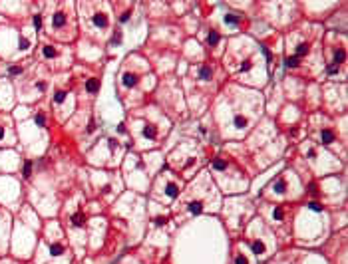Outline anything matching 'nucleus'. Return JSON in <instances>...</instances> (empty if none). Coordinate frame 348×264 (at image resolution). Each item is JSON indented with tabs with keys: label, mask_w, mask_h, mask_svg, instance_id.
<instances>
[{
	"label": "nucleus",
	"mask_w": 348,
	"mask_h": 264,
	"mask_svg": "<svg viewBox=\"0 0 348 264\" xmlns=\"http://www.w3.org/2000/svg\"><path fill=\"white\" fill-rule=\"evenodd\" d=\"M52 26H54V30H58V32H66V28L72 30V26H70V16L66 14V10H58L56 14L52 16Z\"/></svg>",
	"instance_id": "1"
},
{
	"label": "nucleus",
	"mask_w": 348,
	"mask_h": 264,
	"mask_svg": "<svg viewBox=\"0 0 348 264\" xmlns=\"http://www.w3.org/2000/svg\"><path fill=\"white\" fill-rule=\"evenodd\" d=\"M92 22H94V26L98 28V30H104V28H108L110 20H108L106 12H94V14H92Z\"/></svg>",
	"instance_id": "2"
},
{
	"label": "nucleus",
	"mask_w": 348,
	"mask_h": 264,
	"mask_svg": "<svg viewBox=\"0 0 348 264\" xmlns=\"http://www.w3.org/2000/svg\"><path fill=\"white\" fill-rule=\"evenodd\" d=\"M251 248H253V252H255V254H259V256H263V254L267 252L265 244H263L261 240H253V242H251Z\"/></svg>",
	"instance_id": "3"
},
{
	"label": "nucleus",
	"mask_w": 348,
	"mask_h": 264,
	"mask_svg": "<svg viewBox=\"0 0 348 264\" xmlns=\"http://www.w3.org/2000/svg\"><path fill=\"white\" fill-rule=\"evenodd\" d=\"M203 211V203L201 201H193V203H189V212L191 215H197V212Z\"/></svg>",
	"instance_id": "4"
},
{
	"label": "nucleus",
	"mask_w": 348,
	"mask_h": 264,
	"mask_svg": "<svg viewBox=\"0 0 348 264\" xmlns=\"http://www.w3.org/2000/svg\"><path fill=\"white\" fill-rule=\"evenodd\" d=\"M207 44H209V46H217V44H219V34L211 30V32L207 34Z\"/></svg>",
	"instance_id": "5"
},
{
	"label": "nucleus",
	"mask_w": 348,
	"mask_h": 264,
	"mask_svg": "<svg viewBox=\"0 0 348 264\" xmlns=\"http://www.w3.org/2000/svg\"><path fill=\"white\" fill-rule=\"evenodd\" d=\"M50 252H52L54 256H60V254H64V246L58 244V242H54V244H50Z\"/></svg>",
	"instance_id": "6"
},
{
	"label": "nucleus",
	"mask_w": 348,
	"mask_h": 264,
	"mask_svg": "<svg viewBox=\"0 0 348 264\" xmlns=\"http://www.w3.org/2000/svg\"><path fill=\"white\" fill-rule=\"evenodd\" d=\"M86 87H88V91H90V94H94V91H98V87H100V82H98V79H94V78H92V79H88Z\"/></svg>",
	"instance_id": "7"
},
{
	"label": "nucleus",
	"mask_w": 348,
	"mask_h": 264,
	"mask_svg": "<svg viewBox=\"0 0 348 264\" xmlns=\"http://www.w3.org/2000/svg\"><path fill=\"white\" fill-rule=\"evenodd\" d=\"M42 52H44L46 58H56V56H58V52H56V48H54V46H44V48H42Z\"/></svg>",
	"instance_id": "8"
},
{
	"label": "nucleus",
	"mask_w": 348,
	"mask_h": 264,
	"mask_svg": "<svg viewBox=\"0 0 348 264\" xmlns=\"http://www.w3.org/2000/svg\"><path fill=\"white\" fill-rule=\"evenodd\" d=\"M225 22L231 24V26H235V24L241 22V16H239V14H227V16H225Z\"/></svg>",
	"instance_id": "9"
},
{
	"label": "nucleus",
	"mask_w": 348,
	"mask_h": 264,
	"mask_svg": "<svg viewBox=\"0 0 348 264\" xmlns=\"http://www.w3.org/2000/svg\"><path fill=\"white\" fill-rule=\"evenodd\" d=\"M247 117H235V127H239V129H245L247 127Z\"/></svg>",
	"instance_id": "10"
},
{
	"label": "nucleus",
	"mask_w": 348,
	"mask_h": 264,
	"mask_svg": "<svg viewBox=\"0 0 348 264\" xmlns=\"http://www.w3.org/2000/svg\"><path fill=\"white\" fill-rule=\"evenodd\" d=\"M322 141H324V143L326 145H330V143H332V141H334V135H332V133H330V131H322Z\"/></svg>",
	"instance_id": "11"
},
{
	"label": "nucleus",
	"mask_w": 348,
	"mask_h": 264,
	"mask_svg": "<svg viewBox=\"0 0 348 264\" xmlns=\"http://www.w3.org/2000/svg\"><path fill=\"white\" fill-rule=\"evenodd\" d=\"M284 64H287V68H296V66H299V58H296V56H291V58H287V62H284Z\"/></svg>",
	"instance_id": "12"
},
{
	"label": "nucleus",
	"mask_w": 348,
	"mask_h": 264,
	"mask_svg": "<svg viewBox=\"0 0 348 264\" xmlns=\"http://www.w3.org/2000/svg\"><path fill=\"white\" fill-rule=\"evenodd\" d=\"M72 223L76 226H82L84 224V215H82V212H76V215L72 216Z\"/></svg>",
	"instance_id": "13"
},
{
	"label": "nucleus",
	"mask_w": 348,
	"mask_h": 264,
	"mask_svg": "<svg viewBox=\"0 0 348 264\" xmlns=\"http://www.w3.org/2000/svg\"><path fill=\"white\" fill-rule=\"evenodd\" d=\"M272 216H275L276 220H280V219H283V216H284L283 209H280V207H275V209H272Z\"/></svg>",
	"instance_id": "14"
},
{
	"label": "nucleus",
	"mask_w": 348,
	"mask_h": 264,
	"mask_svg": "<svg viewBox=\"0 0 348 264\" xmlns=\"http://www.w3.org/2000/svg\"><path fill=\"white\" fill-rule=\"evenodd\" d=\"M167 197H177V187H175V185L167 187Z\"/></svg>",
	"instance_id": "15"
},
{
	"label": "nucleus",
	"mask_w": 348,
	"mask_h": 264,
	"mask_svg": "<svg viewBox=\"0 0 348 264\" xmlns=\"http://www.w3.org/2000/svg\"><path fill=\"white\" fill-rule=\"evenodd\" d=\"M119 42H121V32L115 30V34L111 36V44H119Z\"/></svg>",
	"instance_id": "16"
},
{
	"label": "nucleus",
	"mask_w": 348,
	"mask_h": 264,
	"mask_svg": "<svg viewBox=\"0 0 348 264\" xmlns=\"http://www.w3.org/2000/svg\"><path fill=\"white\" fill-rule=\"evenodd\" d=\"M54 99H56V103H62L66 99V94H64V91H56V98H54Z\"/></svg>",
	"instance_id": "17"
},
{
	"label": "nucleus",
	"mask_w": 348,
	"mask_h": 264,
	"mask_svg": "<svg viewBox=\"0 0 348 264\" xmlns=\"http://www.w3.org/2000/svg\"><path fill=\"white\" fill-rule=\"evenodd\" d=\"M235 264H249L245 258V254H237V258H235Z\"/></svg>",
	"instance_id": "18"
},
{
	"label": "nucleus",
	"mask_w": 348,
	"mask_h": 264,
	"mask_svg": "<svg viewBox=\"0 0 348 264\" xmlns=\"http://www.w3.org/2000/svg\"><path fill=\"white\" fill-rule=\"evenodd\" d=\"M30 173H32V163L28 161L26 165H24V177H30Z\"/></svg>",
	"instance_id": "19"
},
{
	"label": "nucleus",
	"mask_w": 348,
	"mask_h": 264,
	"mask_svg": "<svg viewBox=\"0 0 348 264\" xmlns=\"http://www.w3.org/2000/svg\"><path fill=\"white\" fill-rule=\"evenodd\" d=\"M308 207H310V211H314V212H318V211H320V209H322V207H320V205H318V203H310Z\"/></svg>",
	"instance_id": "20"
},
{
	"label": "nucleus",
	"mask_w": 348,
	"mask_h": 264,
	"mask_svg": "<svg viewBox=\"0 0 348 264\" xmlns=\"http://www.w3.org/2000/svg\"><path fill=\"white\" fill-rule=\"evenodd\" d=\"M36 123H38L40 127H44V117H42V115H36Z\"/></svg>",
	"instance_id": "21"
},
{
	"label": "nucleus",
	"mask_w": 348,
	"mask_h": 264,
	"mask_svg": "<svg viewBox=\"0 0 348 264\" xmlns=\"http://www.w3.org/2000/svg\"><path fill=\"white\" fill-rule=\"evenodd\" d=\"M22 72V68L20 66H14V68H10V74H20Z\"/></svg>",
	"instance_id": "22"
},
{
	"label": "nucleus",
	"mask_w": 348,
	"mask_h": 264,
	"mask_svg": "<svg viewBox=\"0 0 348 264\" xmlns=\"http://www.w3.org/2000/svg\"><path fill=\"white\" fill-rule=\"evenodd\" d=\"M40 24H42L40 16H34V26H36V28H40Z\"/></svg>",
	"instance_id": "23"
},
{
	"label": "nucleus",
	"mask_w": 348,
	"mask_h": 264,
	"mask_svg": "<svg viewBox=\"0 0 348 264\" xmlns=\"http://www.w3.org/2000/svg\"><path fill=\"white\" fill-rule=\"evenodd\" d=\"M4 139V127H0V141Z\"/></svg>",
	"instance_id": "24"
}]
</instances>
